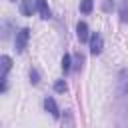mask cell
<instances>
[{
	"label": "cell",
	"instance_id": "cell-9",
	"mask_svg": "<svg viewBox=\"0 0 128 128\" xmlns=\"http://www.w3.org/2000/svg\"><path fill=\"white\" fill-rule=\"evenodd\" d=\"M70 70H72V56H70V54H64V56H62V72L68 74Z\"/></svg>",
	"mask_w": 128,
	"mask_h": 128
},
{
	"label": "cell",
	"instance_id": "cell-14",
	"mask_svg": "<svg viewBox=\"0 0 128 128\" xmlns=\"http://www.w3.org/2000/svg\"><path fill=\"white\" fill-rule=\"evenodd\" d=\"M82 62H84V58L78 54V56H76V64H74V68H76V70H80V68H82Z\"/></svg>",
	"mask_w": 128,
	"mask_h": 128
},
{
	"label": "cell",
	"instance_id": "cell-2",
	"mask_svg": "<svg viewBox=\"0 0 128 128\" xmlns=\"http://www.w3.org/2000/svg\"><path fill=\"white\" fill-rule=\"evenodd\" d=\"M88 42H90V54L98 56V54L102 52V48H104V38H102V34H100V32H92L90 38H88Z\"/></svg>",
	"mask_w": 128,
	"mask_h": 128
},
{
	"label": "cell",
	"instance_id": "cell-11",
	"mask_svg": "<svg viewBox=\"0 0 128 128\" xmlns=\"http://www.w3.org/2000/svg\"><path fill=\"white\" fill-rule=\"evenodd\" d=\"M64 128H74V116L70 110L64 112Z\"/></svg>",
	"mask_w": 128,
	"mask_h": 128
},
{
	"label": "cell",
	"instance_id": "cell-6",
	"mask_svg": "<svg viewBox=\"0 0 128 128\" xmlns=\"http://www.w3.org/2000/svg\"><path fill=\"white\" fill-rule=\"evenodd\" d=\"M44 108H46V112H50V116H54V118H58L60 116V110H58V106H56V102H54V98H46L44 100Z\"/></svg>",
	"mask_w": 128,
	"mask_h": 128
},
{
	"label": "cell",
	"instance_id": "cell-15",
	"mask_svg": "<svg viewBox=\"0 0 128 128\" xmlns=\"http://www.w3.org/2000/svg\"><path fill=\"white\" fill-rule=\"evenodd\" d=\"M6 88H8V86H6V80H4V78H0V94H2V92H6Z\"/></svg>",
	"mask_w": 128,
	"mask_h": 128
},
{
	"label": "cell",
	"instance_id": "cell-1",
	"mask_svg": "<svg viewBox=\"0 0 128 128\" xmlns=\"http://www.w3.org/2000/svg\"><path fill=\"white\" fill-rule=\"evenodd\" d=\"M28 38H30V28H20L16 32V40H14V48L18 54H22L26 50V44H28Z\"/></svg>",
	"mask_w": 128,
	"mask_h": 128
},
{
	"label": "cell",
	"instance_id": "cell-10",
	"mask_svg": "<svg viewBox=\"0 0 128 128\" xmlns=\"http://www.w3.org/2000/svg\"><path fill=\"white\" fill-rule=\"evenodd\" d=\"M94 6V0H80V12L82 14H90Z\"/></svg>",
	"mask_w": 128,
	"mask_h": 128
},
{
	"label": "cell",
	"instance_id": "cell-5",
	"mask_svg": "<svg viewBox=\"0 0 128 128\" xmlns=\"http://www.w3.org/2000/svg\"><path fill=\"white\" fill-rule=\"evenodd\" d=\"M10 68H12V58L10 56H0V78H6V74L10 72Z\"/></svg>",
	"mask_w": 128,
	"mask_h": 128
},
{
	"label": "cell",
	"instance_id": "cell-12",
	"mask_svg": "<svg viewBox=\"0 0 128 128\" xmlns=\"http://www.w3.org/2000/svg\"><path fill=\"white\" fill-rule=\"evenodd\" d=\"M30 82L32 84H38L40 82V76H38V70L36 68H30Z\"/></svg>",
	"mask_w": 128,
	"mask_h": 128
},
{
	"label": "cell",
	"instance_id": "cell-3",
	"mask_svg": "<svg viewBox=\"0 0 128 128\" xmlns=\"http://www.w3.org/2000/svg\"><path fill=\"white\" fill-rule=\"evenodd\" d=\"M34 2H36V10H38L40 18H42V20H48V18L52 16V12H50V6H48V2H46V0H34Z\"/></svg>",
	"mask_w": 128,
	"mask_h": 128
},
{
	"label": "cell",
	"instance_id": "cell-4",
	"mask_svg": "<svg viewBox=\"0 0 128 128\" xmlns=\"http://www.w3.org/2000/svg\"><path fill=\"white\" fill-rule=\"evenodd\" d=\"M76 36H78V40L80 42H88V38H90V32H88V24L86 22H78L76 24Z\"/></svg>",
	"mask_w": 128,
	"mask_h": 128
},
{
	"label": "cell",
	"instance_id": "cell-7",
	"mask_svg": "<svg viewBox=\"0 0 128 128\" xmlns=\"http://www.w3.org/2000/svg\"><path fill=\"white\" fill-rule=\"evenodd\" d=\"M34 8H36V2H32V0H22V4H20V14H22V16H32Z\"/></svg>",
	"mask_w": 128,
	"mask_h": 128
},
{
	"label": "cell",
	"instance_id": "cell-13",
	"mask_svg": "<svg viewBox=\"0 0 128 128\" xmlns=\"http://www.w3.org/2000/svg\"><path fill=\"white\" fill-rule=\"evenodd\" d=\"M54 90H56L58 94H62V92H66V82H64V80H58V82L54 84Z\"/></svg>",
	"mask_w": 128,
	"mask_h": 128
},
{
	"label": "cell",
	"instance_id": "cell-8",
	"mask_svg": "<svg viewBox=\"0 0 128 128\" xmlns=\"http://www.w3.org/2000/svg\"><path fill=\"white\" fill-rule=\"evenodd\" d=\"M118 14H120V20L122 22H128V0H120Z\"/></svg>",
	"mask_w": 128,
	"mask_h": 128
}]
</instances>
